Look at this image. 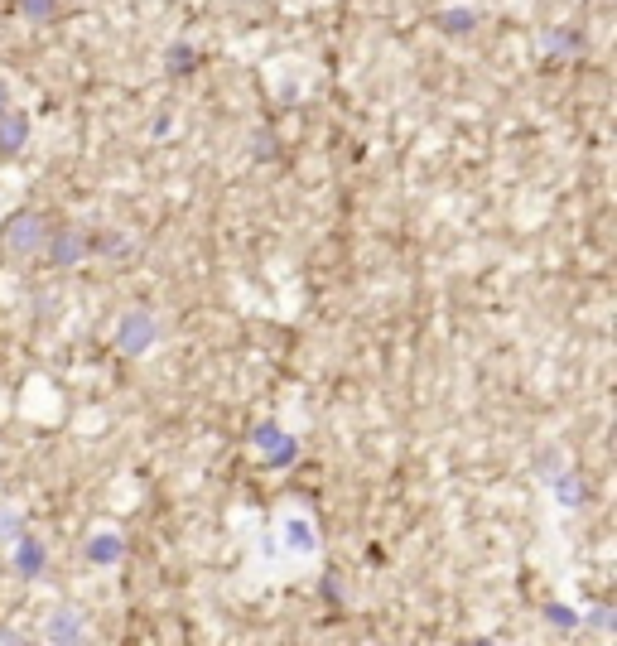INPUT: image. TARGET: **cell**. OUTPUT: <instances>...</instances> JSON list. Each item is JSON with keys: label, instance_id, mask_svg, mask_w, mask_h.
I'll return each instance as SVG.
<instances>
[{"label": "cell", "instance_id": "52a82bcc", "mask_svg": "<svg viewBox=\"0 0 617 646\" xmlns=\"http://www.w3.org/2000/svg\"><path fill=\"white\" fill-rule=\"evenodd\" d=\"M285 531H290V545H295V550H314V526H304L299 516L285 521Z\"/></svg>", "mask_w": 617, "mask_h": 646}, {"label": "cell", "instance_id": "8fae6325", "mask_svg": "<svg viewBox=\"0 0 617 646\" xmlns=\"http://www.w3.org/2000/svg\"><path fill=\"white\" fill-rule=\"evenodd\" d=\"M82 627H73V618H58V627H54V637L58 642H68V637H78Z\"/></svg>", "mask_w": 617, "mask_h": 646}, {"label": "cell", "instance_id": "5b68a950", "mask_svg": "<svg viewBox=\"0 0 617 646\" xmlns=\"http://www.w3.org/2000/svg\"><path fill=\"white\" fill-rule=\"evenodd\" d=\"M25 135H29L25 116H5V121H0V150H5V155H10V150H20V140H25Z\"/></svg>", "mask_w": 617, "mask_h": 646}, {"label": "cell", "instance_id": "5bb4252c", "mask_svg": "<svg viewBox=\"0 0 617 646\" xmlns=\"http://www.w3.org/2000/svg\"><path fill=\"white\" fill-rule=\"evenodd\" d=\"M0 111H5V87H0Z\"/></svg>", "mask_w": 617, "mask_h": 646}, {"label": "cell", "instance_id": "4fadbf2b", "mask_svg": "<svg viewBox=\"0 0 617 646\" xmlns=\"http://www.w3.org/2000/svg\"><path fill=\"white\" fill-rule=\"evenodd\" d=\"M560 492H564V502H574V497H584V487L574 483V478H564V483H560Z\"/></svg>", "mask_w": 617, "mask_h": 646}, {"label": "cell", "instance_id": "7c38bea8", "mask_svg": "<svg viewBox=\"0 0 617 646\" xmlns=\"http://www.w3.org/2000/svg\"><path fill=\"white\" fill-rule=\"evenodd\" d=\"M444 29H473V15L463 10V15H444Z\"/></svg>", "mask_w": 617, "mask_h": 646}, {"label": "cell", "instance_id": "9c48e42d", "mask_svg": "<svg viewBox=\"0 0 617 646\" xmlns=\"http://www.w3.org/2000/svg\"><path fill=\"white\" fill-rule=\"evenodd\" d=\"M20 10H25V15H44V20H54L58 15L54 0H20Z\"/></svg>", "mask_w": 617, "mask_h": 646}, {"label": "cell", "instance_id": "ba28073f", "mask_svg": "<svg viewBox=\"0 0 617 646\" xmlns=\"http://www.w3.org/2000/svg\"><path fill=\"white\" fill-rule=\"evenodd\" d=\"M20 569H25V574L44 569V550H39L34 540H20Z\"/></svg>", "mask_w": 617, "mask_h": 646}, {"label": "cell", "instance_id": "7a4b0ae2", "mask_svg": "<svg viewBox=\"0 0 617 646\" xmlns=\"http://www.w3.org/2000/svg\"><path fill=\"white\" fill-rule=\"evenodd\" d=\"M150 338H155V323L145 319V314H131V319L116 328V348L121 352H145L150 348Z\"/></svg>", "mask_w": 617, "mask_h": 646}, {"label": "cell", "instance_id": "277c9868", "mask_svg": "<svg viewBox=\"0 0 617 646\" xmlns=\"http://www.w3.org/2000/svg\"><path fill=\"white\" fill-rule=\"evenodd\" d=\"M44 246H49V256H54L58 266H68V261H78L82 251H87V242H82L78 232H58V237H44Z\"/></svg>", "mask_w": 617, "mask_h": 646}, {"label": "cell", "instance_id": "30bf717a", "mask_svg": "<svg viewBox=\"0 0 617 646\" xmlns=\"http://www.w3.org/2000/svg\"><path fill=\"white\" fill-rule=\"evenodd\" d=\"M169 68H174V73H188V68H198V54H188V49H174V54H169Z\"/></svg>", "mask_w": 617, "mask_h": 646}, {"label": "cell", "instance_id": "6da1fadb", "mask_svg": "<svg viewBox=\"0 0 617 646\" xmlns=\"http://www.w3.org/2000/svg\"><path fill=\"white\" fill-rule=\"evenodd\" d=\"M5 237H10V251H39V246H44V217L15 213L5 222Z\"/></svg>", "mask_w": 617, "mask_h": 646}, {"label": "cell", "instance_id": "3957f363", "mask_svg": "<svg viewBox=\"0 0 617 646\" xmlns=\"http://www.w3.org/2000/svg\"><path fill=\"white\" fill-rule=\"evenodd\" d=\"M256 444L270 454V463H290V458H295V444L275 430V425H261V430H256Z\"/></svg>", "mask_w": 617, "mask_h": 646}, {"label": "cell", "instance_id": "8992f818", "mask_svg": "<svg viewBox=\"0 0 617 646\" xmlns=\"http://www.w3.org/2000/svg\"><path fill=\"white\" fill-rule=\"evenodd\" d=\"M87 560H97V565H111V560H121V536H97L87 545Z\"/></svg>", "mask_w": 617, "mask_h": 646}]
</instances>
